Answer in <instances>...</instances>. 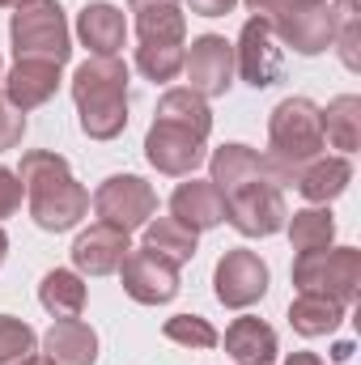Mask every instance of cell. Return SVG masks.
Segmentation results:
<instances>
[{"instance_id": "74e56055", "label": "cell", "mask_w": 361, "mask_h": 365, "mask_svg": "<svg viewBox=\"0 0 361 365\" xmlns=\"http://www.w3.org/2000/svg\"><path fill=\"white\" fill-rule=\"evenodd\" d=\"M285 365H323V361H319L315 353H293V357H289Z\"/></svg>"}, {"instance_id": "d4e9b609", "label": "cell", "mask_w": 361, "mask_h": 365, "mask_svg": "<svg viewBox=\"0 0 361 365\" xmlns=\"http://www.w3.org/2000/svg\"><path fill=\"white\" fill-rule=\"evenodd\" d=\"M145 247L158 251L162 259H171L179 268V264H187L195 255V234L187 225H179L175 217H162V221H149L145 225Z\"/></svg>"}, {"instance_id": "ba28073f", "label": "cell", "mask_w": 361, "mask_h": 365, "mask_svg": "<svg viewBox=\"0 0 361 365\" xmlns=\"http://www.w3.org/2000/svg\"><path fill=\"white\" fill-rule=\"evenodd\" d=\"M272 34H280L293 51L315 56V51H323V47L332 43V34H336L332 4H327V0H315V4H306V0H285V9L272 17Z\"/></svg>"}, {"instance_id": "7a4b0ae2", "label": "cell", "mask_w": 361, "mask_h": 365, "mask_svg": "<svg viewBox=\"0 0 361 365\" xmlns=\"http://www.w3.org/2000/svg\"><path fill=\"white\" fill-rule=\"evenodd\" d=\"M73 98L81 128L93 140H111L128 123V68L115 56H93L73 73Z\"/></svg>"}, {"instance_id": "8992f818", "label": "cell", "mask_w": 361, "mask_h": 365, "mask_svg": "<svg viewBox=\"0 0 361 365\" xmlns=\"http://www.w3.org/2000/svg\"><path fill=\"white\" fill-rule=\"evenodd\" d=\"M285 200H280V187L272 175H260V179H247L238 182V187H230L225 191V221L234 225V230H243V234H276L280 225H285Z\"/></svg>"}, {"instance_id": "e0dca14e", "label": "cell", "mask_w": 361, "mask_h": 365, "mask_svg": "<svg viewBox=\"0 0 361 365\" xmlns=\"http://www.w3.org/2000/svg\"><path fill=\"white\" fill-rule=\"evenodd\" d=\"M98 336L81 319H56L47 331V361L51 365H93Z\"/></svg>"}, {"instance_id": "52a82bcc", "label": "cell", "mask_w": 361, "mask_h": 365, "mask_svg": "<svg viewBox=\"0 0 361 365\" xmlns=\"http://www.w3.org/2000/svg\"><path fill=\"white\" fill-rule=\"evenodd\" d=\"M93 208H98V217L106 225L132 234V230L149 225V217L158 208V195H153L149 182H141L136 175H115V179H106L93 191Z\"/></svg>"}, {"instance_id": "e575fe53", "label": "cell", "mask_w": 361, "mask_h": 365, "mask_svg": "<svg viewBox=\"0 0 361 365\" xmlns=\"http://www.w3.org/2000/svg\"><path fill=\"white\" fill-rule=\"evenodd\" d=\"M200 17H221V13H230L234 9V0H187Z\"/></svg>"}, {"instance_id": "5b68a950", "label": "cell", "mask_w": 361, "mask_h": 365, "mask_svg": "<svg viewBox=\"0 0 361 365\" xmlns=\"http://www.w3.org/2000/svg\"><path fill=\"white\" fill-rule=\"evenodd\" d=\"M293 284L302 293L353 302L357 297V284H361V251H353V247H340V251H306L293 264Z\"/></svg>"}, {"instance_id": "9a60e30c", "label": "cell", "mask_w": 361, "mask_h": 365, "mask_svg": "<svg viewBox=\"0 0 361 365\" xmlns=\"http://www.w3.org/2000/svg\"><path fill=\"white\" fill-rule=\"evenodd\" d=\"M171 212H175L179 225H187L191 234H200V230H213V225L225 221V195H221L213 182L191 179L171 195Z\"/></svg>"}, {"instance_id": "cb8c5ba5", "label": "cell", "mask_w": 361, "mask_h": 365, "mask_svg": "<svg viewBox=\"0 0 361 365\" xmlns=\"http://www.w3.org/2000/svg\"><path fill=\"white\" fill-rule=\"evenodd\" d=\"M353 179V166L345 162V158H327V162H315V166H306L302 175H298V187H302V195L310 200V204H327V200H336L345 187Z\"/></svg>"}, {"instance_id": "836d02e7", "label": "cell", "mask_w": 361, "mask_h": 365, "mask_svg": "<svg viewBox=\"0 0 361 365\" xmlns=\"http://www.w3.org/2000/svg\"><path fill=\"white\" fill-rule=\"evenodd\" d=\"M21 191H26L21 179H17L13 170H4V166H0V217H9V212L21 204Z\"/></svg>"}, {"instance_id": "60d3db41", "label": "cell", "mask_w": 361, "mask_h": 365, "mask_svg": "<svg viewBox=\"0 0 361 365\" xmlns=\"http://www.w3.org/2000/svg\"><path fill=\"white\" fill-rule=\"evenodd\" d=\"M0 4H13V9H17V4H21V0H0Z\"/></svg>"}, {"instance_id": "603a6c76", "label": "cell", "mask_w": 361, "mask_h": 365, "mask_svg": "<svg viewBox=\"0 0 361 365\" xmlns=\"http://www.w3.org/2000/svg\"><path fill=\"white\" fill-rule=\"evenodd\" d=\"M319 123H323V136L332 140V149L353 153L361 140V98H353V93L336 98L327 110H319Z\"/></svg>"}, {"instance_id": "9c48e42d", "label": "cell", "mask_w": 361, "mask_h": 365, "mask_svg": "<svg viewBox=\"0 0 361 365\" xmlns=\"http://www.w3.org/2000/svg\"><path fill=\"white\" fill-rule=\"evenodd\" d=\"M183 73H187V90H195L200 98H217L230 90L234 77V47L217 34H204L191 43V51L183 56Z\"/></svg>"}, {"instance_id": "b9f144b4", "label": "cell", "mask_w": 361, "mask_h": 365, "mask_svg": "<svg viewBox=\"0 0 361 365\" xmlns=\"http://www.w3.org/2000/svg\"><path fill=\"white\" fill-rule=\"evenodd\" d=\"M306 4H315V0H306Z\"/></svg>"}, {"instance_id": "d6986e66", "label": "cell", "mask_w": 361, "mask_h": 365, "mask_svg": "<svg viewBox=\"0 0 361 365\" xmlns=\"http://www.w3.org/2000/svg\"><path fill=\"white\" fill-rule=\"evenodd\" d=\"M225 353L238 365H268L276 357V331L260 319H234L225 331Z\"/></svg>"}, {"instance_id": "f1b7e54d", "label": "cell", "mask_w": 361, "mask_h": 365, "mask_svg": "<svg viewBox=\"0 0 361 365\" xmlns=\"http://www.w3.org/2000/svg\"><path fill=\"white\" fill-rule=\"evenodd\" d=\"M136 64L149 81H171L183 73V43H141Z\"/></svg>"}, {"instance_id": "277c9868", "label": "cell", "mask_w": 361, "mask_h": 365, "mask_svg": "<svg viewBox=\"0 0 361 365\" xmlns=\"http://www.w3.org/2000/svg\"><path fill=\"white\" fill-rule=\"evenodd\" d=\"M9 34L17 60H51V64L68 60V21L56 0H21Z\"/></svg>"}, {"instance_id": "3957f363", "label": "cell", "mask_w": 361, "mask_h": 365, "mask_svg": "<svg viewBox=\"0 0 361 365\" xmlns=\"http://www.w3.org/2000/svg\"><path fill=\"white\" fill-rule=\"evenodd\" d=\"M268 136H272L268 166H272L276 187H280V182H298L302 166H306L310 158H319V149H323L319 106L306 102V98H285V102L272 110Z\"/></svg>"}, {"instance_id": "ac0fdd59", "label": "cell", "mask_w": 361, "mask_h": 365, "mask_svg": "<svg viewBox=\"0 0 361 365\" xmlns=\"http://www.w3.org/2000/svg\"><path fill=\"white\" fill-rule=\"evenodd\" d=\"M77 34L86 38L93 56H115L123 47V34H128V21L115 4H86L81 9V21H77Z\"/></svg>"}, {"instance_id": "6da1fadb", "label": "cell", "mask_w": 361, "mask_h": 365, "mask_svg": "<svg viewBox=\"0 0 361 365\" xmlns=\"http://www.w3.org/2000/svg\"><path fill=\"white\" fill-rule=\"evenodd\" d=\"M21 187L30 195V212L43 230L60 234V230H73L86 212H90V191L73 179L68 162L60 153H47V149H34L21 158Z\"/></svg>"}, {"instance_id": "7c38bea8", "label": "cell", "mask_w": 361, "mask_h": 365, "mask_svg": "<svg viewBox=\"0 0 361 365\" xmlns=\"http://www.w3.org/2000/svg\"><path fill=\"white\" fill-rule=\"evenodd\" d=\"M145 153L149 162L162 170V175H187L204 162V140L191 136L187 128H175V123H153L149 136H145Z\"/></svg>"}, {"instance_id": "1f68e13d", "label": "cell", "mask_w": 361, "mask_h": 365, "mask_svg": "<svg viewBox=\"0 0 361 365\" xmlns=\"http://www.w3.org/2000/svg\"><path fill=\"white\" fill-rule=\"evenodd\" d=\"M166 340L187 344V349H213L217 344V331L200 314H175V319H166Z\"/></svg>"}, {"instance_id": "44dd1931", "label": "cell", "mask_w": 361, "mask_h": 365, "mask_svg": "<svg viewBox=\"0 0 361 365\" xmlns=\"http://www.w3.org/2000/svg\"><path fill=\"white\" fill-rule=\"evenodd\" d=\"M345 319V302L336 297H319V293H302L293 306H289V323L302 331V336H327L336 331Z\"/></svg>"}, {"instance_id": "30bf717a", "label": "cell", "mask_w": 361, "mask_h": 365, "mask_svg": "<svg viewBox=\"0 0 361 365\" xmlns=\"http://www.w3.org/2000/svg\"><path fill=\"white\" fill-rule=\"evenodd\" d=\"M119 272H123V289L136 302H145V306L171 302L179 293V268L171 259H162L158 251H149V247L145 251H128L123 264H119Z\"/></svg>"}, {"instance_id": "4316f807", "label": "cell", "mask_w": 361, "mask_h": 365, "mask_svg": "<svg viewBox=\"0 0 361 365\" xmlns=\"http://www.w3.org/2000/svg\"><path fill=\"white\" fill-rule=\"evenodd\" d=\"M332 234H336V225H332V212H327V208H302V212H293V221H289V242H293L298 255H306V251H327Z\"/></svg>"}, {"instance_id": "4dcf8cb0", "label": "cell", "mask_w": 361, "mask_h": 365, "mask_svg": "<svg viewBox=\"0 0 361 365\" xmlns=\"http://www.w3.org/2000/svg\"><path fill=\"white\" fill-rule=\"evenodd\" d=\"M332 21H336V30H340V56H345V64L349 68H357L361 56V17H357V0H336V9H332Z\"/></svg>"}, {"instance_id": "8fae6325", "label": "cell", "mask_w": 361, "mask_h": 365, "mask_svg": "<svg viewBox=\"0 0 361 365\" xmlns=\"http://www.w3.org/2000/svg\"><path fill=\"white\" fill-rule=\"evenodd\" d=\"M268 289V268L255 251H225L217 264V297L234 310L260 302Z\"/></svg>"}, {"instance_id": "8d00e7d4", "label": "cell", "mask_w": 361, "mask_h": 365, "mask_svg": "<svg viewBox=\"0 0 361 365\" xmlns=\"http://www.w3.org/2000/svg\"><path fill=\"white\" fill-rule=\"evenodd\" d=\"M166 4H179V0H132V13H141V9H166Z\"/></svg>"}, {"instance_id": "2e32d148", "label": "cell", "mask_w": 361, "mask_h": 365, "mask_svg": "<svg viewBox=\"0 0 361 365\" xmlns=\"http://www.w3.org/2000/svg\"><path fill=\"white\" fill-rule=\"evenodd\" d=\"M9 102L26 115V110H34V106H43L56 86H60V64H51V60H17V68L9 73Z\"/></svg>"}, {"instance_id": "f35d334b", "label": "cell", "mask_w": 361, "mask_h": 365, "mask_svg": "<svg viewBox=\"0 0 361 365\" xmlns=\"http://www.w3.org/2000/svg\"><path fill=\"white\" fill-rule=\"evenodd\" d=\"M4 251H9V238H4V230H0V264H4Z\"/></svg>"}, {"instance_id": "484cf974", "label": "cell", "mask_w": 361, "mask_h": 365, "mask_svg": "<svg viewBox=\"0 0 361 365\" xmlns=\"http://www.w3.org/2000/svg\"><path fill=\"white\" fill-rule=\"evenodd\" d=\"M39 297H43V306H47L56 319H81V310H86V284L73 272H60V268L43 276Z\"/></svg>"}, {"instance_id": "d6a6232c", "label": "cell", "mask_w": 361, "mask_h": 365, "mask_svg": "<svg viewBox=\"0 0 361 365\" xmlns=\"http://www.w3.org/2000/svg\"><path fill=\"white\" fill-rule=\"evenodd\" d=\"M21 132H26V115H21L9 98H0V149L21 145Z\"/></svg>"}, {"instance_id": "5bb4252c", "label": "cell", "mask_w": 361, "mask_h": 365, "mask_svg": "<svg viewBox=\"0 0 361 365\" xmlns=\"http://www.w3.org/2000/svg\"><path fill=\"white\" fill-rule=\"evenodd\" d=\"M132 251V242H128V234L123 230H115V225H106V221H98L90 225L81 238H77V247H73V259H77V268L90 276H111L119 272V264H123V255Z\"/></svg>"}, {"instance_id": "83f0119b", "label": "cell", "mask_w": 361, "mask_h": 365, "mask_svg": "<svg viewBox=\"0 0 361 365\" xmlns=\"http://www.w3.org/2000/svg\"><path fill=\"white\" fill-rule=\"evenodd\" d=\"M183 13L179 4H166V9H141L136 13V34L141 43H183Z\"/></svg>"}, {"instance_id": "f546056e", "label": "cell", "mask_w": 361, "mask_h": 365, "mask_svg": "<svg viewBox=\"0 0 361 365\" xmlns=\"http://www.w3.org/2000/svg\"><path fill=\"white\" fill-rule=\"evenodd\" d=\"M34 357V331L21 319L0 314V365H26Z\"/></svg>"}, {"instance_id": "ab89813d", "label": "cell", "mask_w": 361, "mask_h": 365, "mask_svg": "<svg viewBox=\"0 0 361 365\" xmlns=\"http://www.w3.org/2000/svg\"><path fill=\"white\" fill-rule=\"evenodd\" d=\"M26 365H51V361H47V357H30Z\"/></svg>"}, {"instance_id": "ffe728a7", "label": "cell", "mask_w": 361, "mask_h": 365, "mask_svg": "<svg viewBox=\"0 0 361 365\" xmlns=\"http://www.w3.org/2000/svg\"><path fill=\"white\" fill-rule=\"evenodd\" d=\"M260 175H272L268 158H260V153L247 149V145H225V149L213 153V187H217L221 195H225L230 187H238V182L260 179Z\"/></svg>"}, {"instance_id": "d590c367", "label": "cell", "mask_w": 361, "mask_h": 365, "mask_svg": "<svg viewBox=\"0 0 361 365\" xmlns=\"http://www.w3.org/2000/svg\"><path fill=\"white\" fill-rule=\"evenodd\" d=\"M247 4H251V13H255V17H268V21L285 9V0H247Z\"/></svg>"}, {"instance_id": "4fadbf2b", "label": "cell", "mask_w": 361, "mask_h": 365, "mask_svg": "<svg viewBox=\"0 0 361 365\" xmlns=\"http://www.w3.org/2000/svg\"><path fill=\"white\" fill-rule=\"evenodd\" d=\"M238 68H243V77H247L255 90H264V86H272V81H280L285 60H280V47L272 43V21L268 17H251V21L243 26Z\"/></svg>"}, {"instance_id": "7402d4cb", "label": "cell", "mask_w": 361, "mask_h": 365, "mask_svg": "<svg viewBox=\"0 0 361 365\" xmlns=\"http://www.w3.org/2000/svg\"><path fill=\"white\" fill-rule=\"evenodd\" d=\"M158 119L162 123H175V128H187L191 136H208V128H213V115H208V106H204V98L195 90H171L162 93V102H158Z\"/></svg>"}]
</instances>
